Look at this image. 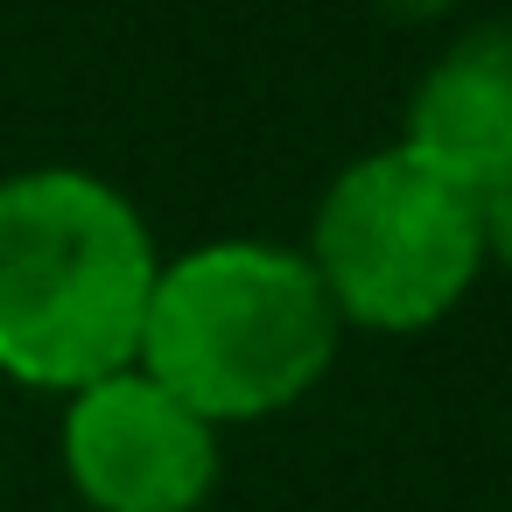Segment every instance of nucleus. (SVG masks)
<instances>
[{
  "label": "nucleus",
  "instance_id": "obj_5",
  "mask_svg": "<svg viewBox=\"0 0 512 512\" xmlns=\"http://www.w3.org/2000/svg\"><path fill=\"white\" fill-rule=\"evenodd\" d=\"M400 148L470 197L512 162V22H470L435 50L407 92Z\"/></svg>",
  "mask_w": 512,
  "mask_h": 512
},
{
  "label": "nucleus",
  "instance_id": "obj_4",
  "mask_svg": "<svg viewBox=\"0 0 512 512\" xmlns=\"http://www.w3.org/2000/svg\"><path fill=\"white\" fill-rule=\"evenodd\" d=\"M57 463L85 512H204L225 477V435L162 379L120 365L57 400Z\"/></svg>",
  "mask_w": 512,
  "mask_h": 512
},
{
  "label": "nucleus",
  "instance_id": "obj_6",
  "mask_svg": "<svg viewBox=\"0 0 512 512\" xmlns=\"http://www.w3.org/2000/svg\"><path fill=\"white\" fill-rule=\"evenodd\" d=\"M477 232H484V267L512 274V162L477 190Z\"/></svg>",
  "mask_w": 512,
  "mask_h": 512
},
{
  "label": "nucleus",
  "instance_id": "obj_1",
  "mask_svg": "<svg viewBox=\"0 0 512 512\" xmlns=\"http://www.w3.org/2000/svg\"><path fill=\"white\" fill-rule=\"evenodd\" d=\"M162 246L141 204L85 162L0 176V379L78 393L141 351Z\"/></svg>",
  "mask_w": 512,
  "mask_h": 512
},
{
  "label": "nucleus",
  "instance_id": "obj_2",
  "mask_svg": "<svg viewBox=\"0 0 512 512\" xmlns=\"http://www.w3.org/2000/svg\"><path fill=\"white\" fill-rule=\"evenodd\" d=\"M344 323L281 239H204L162 253L134 365L162 379L218 435L302 407L337 365Z\"/></svg>",
  "mask_w": 512,
  "mask_h": 512
},
{
  "label": "nucleus",
  "instance_id": "obj_3",
  "mask_svg": "<svg viewBox=\"0 0 512 512\" xmlns=\"http://www.w3.org/2000/svg\"><path fill=\"white\" fill-rule=\"evenodd\" d=\"M302 260L316 267L344 330L421 337L484 281L477 197L386 141L323 183Z\"/></svg>",
  "mask_w": 512,
  "mask_h": 512
}]
</instances>
